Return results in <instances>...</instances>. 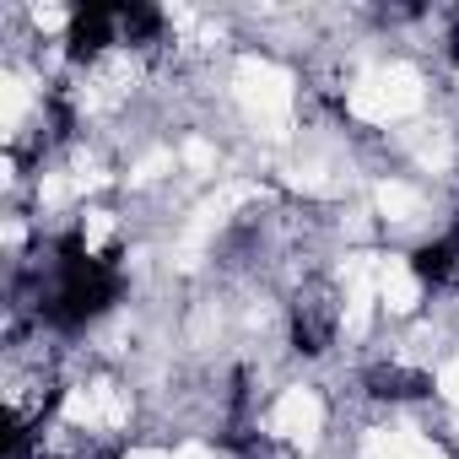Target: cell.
Here are the masks:
<instances>
[{"label":"cell","instance_id":"1","mask_svg":"<svg viewBox=\"0 0 459 459\" xmlns=\"http://www.w3.org/2000/svg\"><path fill=\"white\" fill-rule=\"evenodd\" d=\"M341 335V303L330 281H303L292 298V346L303 357H325Z\"/></svg>","mask_w":459,"mask_h":459},{"label":"cell","instance_id":"2","mask_svg":"<svg viewBox=\"0 0 459 459\" xmlns=\"http://www.w3.org/2000/svg\"><path fill=\"white\" fill-rule=\"evenodd\" d=\"M362 384H368V394H378V400H421V394L432 389V378H427L421 368H405V362H378V368L362 373Z\"/></svg>","mask_w":459,"mask_h":459}]
</instances>
